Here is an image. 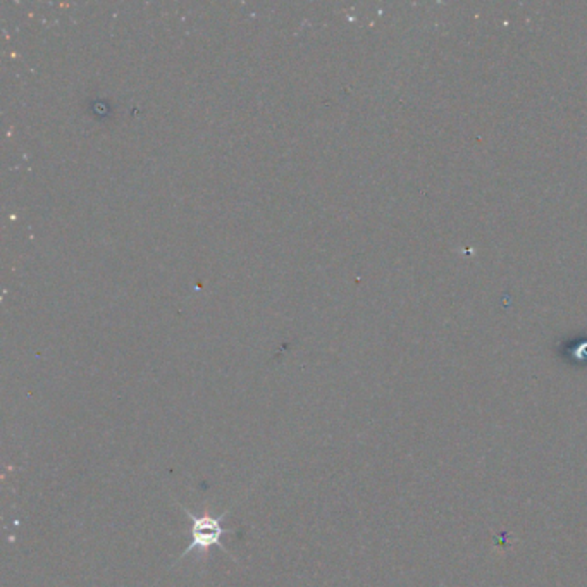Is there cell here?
Listing matches in <instances>:
<instances>
[{
  "instance_id": "2",
  "label": "cell",
  "mask_w": 587,
  "mask_h": 587,
  "mask_svg": "<svg viewBox=\"0 0 587 587\" xmlns=\"http://www.w3.org/2000/svg\"><path fill=\"white\" fill-rule=\"evenodd\" d=\"M560 355L568 364L587 367V336H577L560 345Z\"/></svg>"
},
{
  "instance_id": "1",
  "label": "cell",
  "mask_w": 587,
  "mask_h": 587,
  "mask_svg": "<svg viewBox=\"0 0 587 587\" xmlns=\"http://www.w3.org/2000/svg\"><path fill=\"white\" fill-rule=\"evenodd\" d=\"M226 529L221 527L219 520L214 517H210L205 511V515L200 518L192 517V546L188 547V551L192 550H209L210 546H219L221 536L226 534Z\"/></svg>"
}]
</instances>
